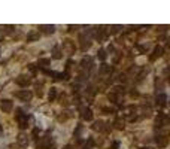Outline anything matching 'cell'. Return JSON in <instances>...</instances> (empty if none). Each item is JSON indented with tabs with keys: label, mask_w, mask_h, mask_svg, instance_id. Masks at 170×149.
Listing matches in <instances>:
<instances>
[{
	"label": "cell",
	"mask_w": 170,
	"mask_h": 149,
	"mask_svg": "<svg viewBox=\"0 0 170 149\" xmlns=\"http://www.w3.org/2000/svg\"><path fill=\"white\" fill-rule=\"evenodd\" d=\"M91 37H93V30L79 34V48H81V51L85 52V51H88L90 48H91V43H93Z\"/></svg>",
	"instance_id": "obj_1"
},
{
	"label": "cell",
	"mask_w": 170,
	"mask_h": 149,
	"mask_svg": "<svg viewBox=\"0 0 170 149\" xmlns=\"http://www.w3.org/2000/svg\"><path fill=\"white\" fill-rule=\"evenodd\" d=\"M54 148H55L54 140H52V137L49 134L41 137L39 140H36V149H54Z\"/></svg>",
	"instance_id": "obj_2"
},
{
	"label": "cell",
	"mask_w": 170,
	"mask_h": 149,
	"mask_svg": "<svg viewBox=\"0 0 170 149\" xmlns=\"http://www.w3.org/2000/svg\"><path fill=\"white\" fill-rule=\"evenodd\" d=\"M94 69V60H93V57H84L79 63V70L82 72V74H88L91 70Z\"/></svg>",
	"instance_id": "obj_3"
},
{
	"label": "cell",
	"mask_w": 170,
	"mask_h": 149,
	"mask_svg": "<svg viewBox=\"0 0 170 149\" xmlns=\"http://www.w3.org/2000/svg\"><path fill=\"white\" fill-rule=\"evenodd\" d=\"M93 36H94L95 39L99 42H104L106 39H108V36H109V31L106 30V27H97L93 30Z\"/></svg>",
	"instance_id": "obj_4"
},
{
	"label": "cell",
	"mask_w": 170,
	"mask_h": 149,
	"mask_svg": "<svg viewBox=\"0 0 170 149\" xmlns=\"http://www.w3.org/2000/svg\"><path fill=\"white\" fill-rule=\"evenodd\" d=\"M166 125H169V115L167 113H158L155 118V128H163Z\"/></svg>",
	"instance_id": "obj_5"
},
{
	"label": "cell",
	"mask_w": 170,
	"mask_h": 149,
	"mask_svg": "<svg viewBox=\"0 0 170 149\" xmlns=\"http://www.w3.org/2000/svg\"><path fill=\"white\" fill-rule=\"evenodd\" d=\"M17 121H18V125H20L21 130L27 128V125H28L27 113H22V110H18V113H17Z\"/></svg>",
	"instance_id": "obj_6"
},
{
	"label": "cell",
	"mask_w": 170,
	"mask_h": 149,
	"mask_svg": "<svg viewBox=\"0 0 170 149\" xmlns=\"http://www.w3.org/2000/svg\"><path fill=\"white\" fill-rule=\"evenodd\" d=\"M91 128L94 130V131H99V133H108L109 131V124H106L104 121H95L93 125H91Z\"/></svg>",
	"instance_id": "obj_7"
},
{
	"label": "cell",
	"mask_w": 170,
	"mask_h": 149,
	"mask_svg": "<svg viewBox=\"0 0 170 149\" xmlns=\"http://www.w3.org/2000/svg\"><path fill=\"white\" fill-rule=\"evenodd\" d=\"M79 113H81L82 121H93V110L87 106H79Z\"/></svg>",
	"instance_id": "obj_8"
},
{
	"label": "cell",
	"mask_w": 170,
	"mask_h": 149,
	"mask_svg": "<svg viewBox=\"0 0 170 149\" xmlns=\"http://www.w3.org/2000/svg\"><path fill=\"white\" fill-rule=\"evenodd\" d=\"M94 95H95V89L93 87H85L84 88V99L88 103L94 102Z\"/></svg>",
	"instance_id": "obj_9"
},
{
	"label": "cell",
	"mask_w": 170,
	"mask_h": 149,
	"mask_svg": "<svg viewBox=\"0 0 170 149\" xmlns=\"http://www.w3.org/2000/svg\"><path fill=\"white\" fill-rule=\"evenodd\" d=\"M15 82L20 85V87H22V88H26V87H28L30 84H32V79L28 78L27 74H20L17 79H15Z\"/></svg>",
	"instance_id": "obj_10"
},
{
	"label": "cell",
	"mask_w": 170,
	"mask_h": 149,
	"mask_svg": "<svg viewBox=\"0 0 170 149\" xmlns=\"http://www.w3.org/2000/svg\"><path fill=\"white\" fill-rule=\"evenodd\" d=\"M15 95L20 99L21 102H30V100H32V97H33V94H32L28 89H22V91H18V93H17Z\"/></svg>",
	"instance_id": "obj_11"
},
{
	"label": "cell",
	"mask_w": 170,
	"mask_h": 149,
	"mask_svg": "<svg viewBox=\"0 0 170 149\" xmlns=\"http://www.w3.org/2000/svg\"><path fill=\"white\" fill-rule=\"evenodd\" d=\"M155 143H157L158 148H166L167 143H169V137H167V134H158L155 137Z\"/></svg>",
	"instance_id": "obj_12"
},
{
	"label": "cell",
	"mask_w": 170,
	"mask_h": 149,
	"mask_svg": "<svg viewBox=\"0 0 170 149\" xmlns=\"http://www.w3.org/2000/svg\"><path fill=\"white\" fill-rule=\"evenodd\" d=\"M61 48H63V51H66L67 54H73L75 52V43H73V41H70V39L63 42Z\"/></svg>",
	"instance_id": "obj_13"
},
{
	"label": "cell",
	"mask_w": 170,
	"mask_h": 149,
	"mask_svg": "<svg viewBox=\"0 0 170 149\" xmlns=\"http://www.w3.org/2000/svg\"><path fill=\"white\" fill-rule=\"evenodd\" d=\"M136 112H137L136 106H127V108H125V116H127V119L134 121V119H136Z\"/></svg>",
	"instance_id": "obj_14"
},
{
	"label": "cell",
	"mask_w": 170,
	"mask_h": 149,
	"mask_svg": "<svg viewBox=\"0 0 170 149\" xmlns=\"http://www.w3.org/2000/svg\"><path fill=\"white\" fill-rule=\"evenodd\" d=\"M163 52H164L163 46H160V45H157V46L154 48V51H152V54L149 55V61H155L157 58H160V57L163 55Z\"/></svg>",
	"instance_id": "obj_15"
},
{
	"label": "cell",
	"mask_w": 170,
	"mask_h": 149,
	"mask_svg": "<svg viewBox=\"0 0 170 149\" xmlns=\"http://www.w3.org/2000/svg\"><path fill=\"white\" fill-rule=\"evenodd\" d=\"M155 102H157V106H160V108H166V106H167V95L164 94V93L157 94Z\"/></svg>",
	"instance_id": "obj_16"
},
{
	"label": "cell",
	"mask_w": 170,
	"mask_h": 149,
	"mask_svg": "<svg viewBox=\"0 0 170 149\" xmlns=\"http://www.w3.org/2000/svg\"><path fill=\"white\" fill-rule=\"evenodd\" d=\"M110 73H112V67L109 64H106V63H103L100 69H99V74L100 76H110Z\"/></svg>",
	"instance_id": "obj_17"
},
{
	"label": "cell",
	"mask_w": 170,
	"mask_h": 149,
	"mask_svg": "<svg viewBox=\"0 0 170 149\" xmlns=\"http://www.w3.org/2000/svg\"><path fill=\"white\" fill-rule=\"evenodd\" d=\"M17 142H18V146L20 148H26L28 145V139H27V134H24V133H20L18 137H17Z\"/></svg>",
	"instance_id": "obj_18"
},
{
	"label": "cell",
	"mask_w": 170,
	"mask_h": 149,
	"mask_svg": "<svg viewBox=\"0 0 170 149\" xmlns=\"http://www.w3.org/2000/svg\"><path fill=\"white\" fill-rule=\"evenodd\" d=\"M12 108H14V103L11 102V100H3L2 104H0V109H2L5 113H9V112L12 110Z\"/></svg>",
	"instance_id": "obj_19"
},
{
	"label": "cell",
	"mask_w": 170,
	"mask_h": 149,
	"mask_svg": "<svg viewBox=\"0 0 170 149\" xmlns=\"http://www.w3.org/2000/svg\"><path fill=\"white\" fill-rule=\"evenodd\" d=\"M39 30H41L43 34H52L55 31V26H49V24H42L39 26Z\"/></svg>",
	"instance_id": "obj_20"
},
{
	"label": "cell",
	"mask_w": 170,
	"mask_h": 149,
	"mask_svg": "<svg viewBox=\"0 0 170 149\" xmlns=\"http://www.w3.org/2000/svg\"><path fill=\"white\" fill-rule=\"evenodd\" d=\"M121 97H123V95L116 94V93H112V91H110V93L108 94L109 102H110V103H115V104H118V103L121 102Z\"/></svg>",
	"instance_id": "obj_21"
},
{
	"label": "cell",
	"mask_w": 170,
	"mask_h": 149,
	"mask_svg": "<svg viewBox=\"0 0 170 149\" xmlns=\"http://www.w3.org/2000/svg\"><path fill=\"white\" fill-rule=\"evenodd\" d=\"M61 46H60V45H55L54 46V49H52V58H54V60H60V58H61Z\"/></svg>",
	"instance_id": "obj_22"
},
{
	"label": "cell",
	"mask_w": 170,
	"mask_h": 149,
	"mask_svg": "<svg viewBox=\"0 0 170 149\" xmlns=\"http://www.w3.org/2000/svg\"><path fill=\"white\" fill-rule=\"evenodd\" d=\"M69 118H72V112H69V110H64V112H61L60 115L57 116V119L60 122H64V121H67Z\"/></svg>",
	"instance_id": "obj_23"
},
{
	"label": "cell",
	"mask_w": 170,
	"mask_h": 149,
	"mask_svg": "<svg viewBox=\"0 0 170 149\" xmlns=\"http://www.w3.org/2000/svg\"><path fill=\"white\" fill-rule=\"evenodd\" d=\"M39 31H30V33L27 34V42H34V41H37L39 39Z\"/></svg>",
	"instance_id": "obj_24"
},
{
	"label": "cell",
	"mask_w": 170,
	"mask_h": 149,
	"mask_svg": "<svg viewBox=\"0 0 170 149\" xmlns=\"http://www.w3.org/2000/svg\"><path fill=\"white\" fill-rule=\"evenodd\" d=\"M112 125H115L116 130H124V119H121V118H115V121H114V124Z\"/></svg>",
	"instance_id": "obj_25"
},
{
	"label": "cell",
	"mask_w": 170,
	"mask_h": 149,
	"mask_svg": "<svg viewBox=\"0 0 170 149\" xmlns=\"http://www.w3.org/2000/svg\"><path fill=\"white\" fill-rule=\"evenodd\" d=\"M112 93H116V94H119V95H124L125 88H124L123 85H115V87L112 88Z\"/></svg>",
	"instance_id": "obj_26"
},
{
	"label": "cell",
	"mask_w": 170,
	"mask_h": 149,
	"mask_svg": "<svg viewBox=\"0 0 170 149\" xmlns=\"http://www.w3.org/2000/svg\"><path fill=\"white\" fill-rule=\"evenodd\" d=\"M48 99H49V102H54L55 99H57V88H51V89H49Z\"/></svg>",
	"instance_id": "obj_27"
},
{
	"label": "cell",
	"mask_w": 170,
	"mask_h": 149,
	"mask_svg": "<svg viewBox=\"0 0 170 149\" xmlns=\"http://www.w3.org/2000/svg\"><path fill=\"white\" fill-rule=\"evenodd\" d=\"M49 63H51L49 58H41V60L37 61V64H39L41 67H46V66H49Z\"/></svg>",
	"instance_id": "obj_28"
},
{
	"label": "cell",
	"mask_w": 170,
	"mask_h": 149,
	"mask_svg": "<svg viewBox=\"0 0 170 149\" xmlns=\"http://www.w3.org/2000/svg\"><path fill=\"white\" fill-rule=\"evenodd\" d=\"M155 88H157V91L164 88V82H163V79H161V78H157V79H155Z\"/></svg>",
	"instance_id": "obj_29"
},
{
	"label": "cell",
	"mask_w": 170,
	"mask_h": 149,
	"mask_svg": "<svg viewBox=\"0 0 170 149\" xmlns=\"http://www.w3.org/2000/svg\"><path fill=\"white\" fill-rule=\"evenodd\" d=\"M97 57L100 58L102 61H104L106 58H108V54H106V51L104 49H99V52H97Z\"/></svg>",
	"instance_id": "obj_30"
},
{
	"label": "cell",
	"mask_w": 170,
	"mask_h": 149,
	"mask_svg": "<svg viewBox=\"0 0 170 149\" xmlns=\"http://www.w3.org/2000/svg\"><path fill=\"white\" fill-rule=\"evenodd\" d=\"M102 112L106 113V115H110V113H115V109L114 108H102Z\"/></svg>",
	"instance_id": "obj_31"
},
{
	"label": "cell",
	"mask_w": 170,
	"mask_h": 149,
	"mask_svg": "<svg viewBox=\"0 0 170 149\" xmlns=\"http://www.w3.org/2000/svg\"><path fill=\"white\" fill-rule=\"evenodd\" d=\"M121 28H123L121 26H112V27H110V30H108V31H110L112 34H115V33H118Z\"/></svg>",
	"instance_id": "obj_32"
},
{
	"label": "cell",
	"mask_w": 170,
	"mask_h": 149,
	"mask_svg": "<svg viewBox=\"0 0 170 149\" xmlns=\"http://www.w3.org/2000/svg\"><path fill=\"white\" fill-rule=\"evenodd\" d=\"M142 109H143V112H145V115H146V116L151 115V106H146V104H143Z\"/></svg>",
	"instance_id": "obj_33"
},
{
	"label": "cell",
	"mask_w": 170,
	"mask_h": 149,
	"mask_svg": "<svg viewBox=\"0 0 170 149\" xmlns=\"http://www.w3.org/2000/svg\"><path fill=\"white\" fill-rule=\"evenodd\" d=\"M36 95H37V97H42V95H43V91H42V85H36Z\"/></svg>",
	"instance_id": "obj_34"
},
{
	"label": "cell",
	"mask_w": 170,
	"mask_h": 149,
	"mask_svg": "<svg viewBox=\"0 0 170 149\" xmlns=\"http://www.w3.org/2000/svg\"><path fill=\"white\" fill-rule=\"evenodd\" d=\"M60 103H61V104H69V102H67V95L63 94L61 97H60Z\"/></svg>",
	"instance_id": "obj_35"
},
{
	"label": "cell",
	"mask_w": 170,
	"mask_h": 149,
	"mask_svg": "<svg viewBox=\"0 0 170 149\" xmlns=\"http://www.w3.org/2000/svg\"><path fill=\"white\" fill-rule=\"evenodd\" d=\"M118 148H119V142H114V143H112V148H110V149H118Z\"/></svg>",
	"instance_id": "obj_36"
},
{
	"label": "cell",
	"mask_w": 170,
	"mask_h": 149,
	"mask_svg": "<svg viewBox=\"0 0 170 149\" xmlns=\"http://www.w3.org/2000/svg\"><path fill=\"white\" fill-rule=\"evenodd\" d=\"M63 149H75V148H73L72 145H66V146H64V148H63Z\"/></svg>",
	"instance_id": "obj_37"
},
{
	"label": "cell",
	"mask_w": 170,
	"mask_h": 149,
	"mask_svg": "<svg viewBox=\"0 0 170 149\" xmlns=\"http://www.w3.org/2000/svg\"><path fill=\"white\" fill-rule=\"evenodd\" d=\"M84 149H93V148H91V146H85V148H84Z\"/></svg>",
	"instance_id": "obj_38"
},
{
	"label": "cell",
	"mask_w": 170,
	"mask_h": 149,
	"mask_svg": "<svg viewBox=\"0 0 170 149\" xmlns=\"http://www.w3.org/2000/svg\"><path fill=\"white\" fill-rule=\"evenodd\" d=\"M0 130H2V127H0Z\"/></svg>",
	"instance_id": "obj_39"
}]
</instances>
